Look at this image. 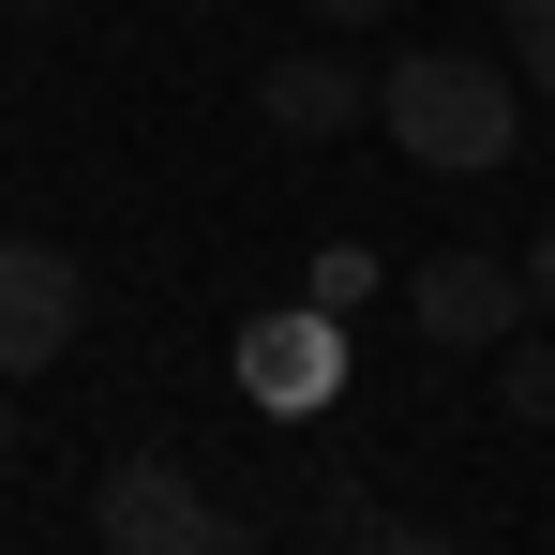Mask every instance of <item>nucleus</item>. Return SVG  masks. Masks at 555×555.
Instances as JSON below:
<instances>
[{"instance_id":"nucleus-1","label":"nucleus","mask_w":555,"mask_h":555,"mask_svg":"<svg viewBox=\"0 0 555 555\" xmlns=\"http://www.w3.org/2000/svg\"><path fill=\"white\" fill-rule=\"evenodd\" d=\"M375 120H390L405 166H436V181H495V166L526 151V76L480 61V46H405V61L375 76Z\"/></svg>"},{"instance_id":"nucleus-2","label":"nucleus","mask_w":555,"mask_h":555,"mask_svg":"<svg viewBox=\"0 0 555 555\" xmlns=\"http://www.w3.org/2000/svg\"><path fill=\"white\" fill-rule=\"evenodd\" d=\"M91 541H105V555H225L241 526L210 511V480H195V465L120 451V465H105V495H91Z\"/></svg>"},{"instance_id":"nucleus-3","label":"nucleus","mask_w":555,"mask_h":555,"mask_svg":"<svg viewBox=\"0 0 555 555\" xmlns=\"http://www.w3.org/2000/svg\"><path fill=\"white\" fill-rule=\"evenodd\" d=\"M405 331H421V346H465V361H495V346L526 331V256H480V241L421 256V271H405Z\"/></svg>"},{"instance_id":"nucleus-4","label":"nucleus","mask_w":555,"mask_h":555,"mask_svg":"<svg viewBox=\"0 0 555 555\" xmlns=\"http://www.w3.org/2000/svg\"><path fill=\"white\" fill-rule=\"evenodd\" d=\"M91 331V271L61 241H0V375H46Z\"/></svg>"},{"instance_id":"nucleus-5","label":"nucleus","mask_w":555,"mask_h":555,"mask_svg":"<svg viewBox=\"0 0 555 555\" xmlns=\"http://www.w3.org/2000/svg\"><path fill=\"white\" fill-rule=\"evenodd\" d=\"M331 375H346L331 300H300V315H256V331H241V390H256V405H285V421H300V405H331Z\"/></svg>"},{"instance_id":"nucleus-6","label":"nucleus","mask_w":555,"mask_h":555,"mask_svg":"<svg viewBox=\"0 0 555 555\" xmlns=\"http://www.w3.org/2000/svg\"><path fill=\"white\" fill-rule=\"evenodd\" d=\"M256 120H271V135H346V120H375V91L331 61V46H285L271 76H256Z\"/></svg>"},{"instance_id":"nucleus-7","label":"nucleus","mask_w":555,"mask_h":555,"mask_svg":"<svg viewBox=\"0 0 555 555\" xmlns=\"http://www.w3.org/2000/svg\"><path fill=\"white\" fill-rule=\"evenodd\" d=\"M495 405H511V421H555V346L511 331V346H495Z\"/></svg>"},{"instance_id":"nucleus-8","label":"nucleus","mask_w":555,"mask_h":555,"mask_svg":"<svg viewBox=\"0 0 555 555\" xmlns=\"http://www.w3.org/2000/svg\"><path fill=\"white\" fill-rule=\"evenodd\" d=\"M511 46H526V91L555 105V0H511Z\"/></svg>"},{"instance_id":"nucleus-9","label":"nucleus","mask_w":555,"mask_h":555,"mask_svg":"<svg viewBox=\"0 0 555 555\" xmlns=\"http://www.w3.org/2000/svg\"><path fill=\"white\" fill-rule=\"evenodd\" d=\"M526 315H555V210H541V241H526Z\"/></svg>"},{"instance_id":"nucleus-10","label":"nucleus","mask_w":555,"mask_h":555,"mask_svg":"<svg viewBox=\"0 0 555 555\" xmlns=\"http://www.w3.org/2000/svg\"><path fill=\"white\" fill-rule=\"evenodd\" d=\"M361 555H465V541H421V526H375Z\"/></svg>"},{"instance_id":"nucleus-11","label":"nucleus","mask_w":555,"mask_h":555,"mask_svg":"<svg viewBox=\"0 0 555 555\" xmlns=\"http://www.w3.org/2000/svg\"><path fill=\"white\" fill-rule=\"evenodd\" d=\"M315 15H331V30H375V15H390V0H315Z\"/></svg>"},{"instance_id":"nucleus-12","label":"nucleus","mask_w":555,"mask_h":555,"mask_svg":"<svg viewBox=\"0 0 555 555\" xmlns=\"http://www.w3.org/2000/svg\"><path fill=\"white\" fill-rule=\"evenodd\" d=\"M0 465H15V375H0Z\"/></svg>"},{"instance_id":"nucleus-13","label":"nucleus","mask_w":555,"mask_h":555,"mask_svg":"<svg viewBox=\"0 0 555 555\" xmlns=\"http://www.w3.org/2000/svg\"><path fill=\"white\" fill-rule=\"evenodd\" d=\"M225 555H256V541H225Z\"/></svg>"},{"instance_id":"nucleus-14","label":"nucleus","mask_w":555,"mask_h":555,"mask_svg":"<svg viewBox=\"0 0 555 555\" xmlns=\"http://www.w3.org/2000/svg\"><path fill=\"white\" fill-rule=\"evenodd\" d=\"M30 15H46V0H30Z\"/></svg>"}]
</instances>
